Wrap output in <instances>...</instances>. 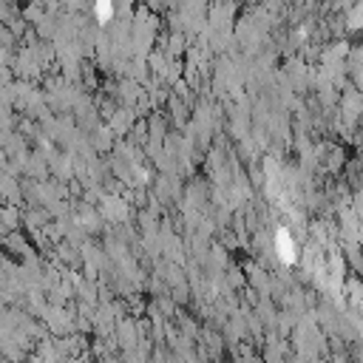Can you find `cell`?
<instances>
[{"mask_svg": "<svg viewBox=\"0 0 363 363\" xmlns=\"http://www.w3.org/2000/svg\"><path fill=\"white\" fill-rule=\"evenodd\" d=\"M94 11H96V20H99V23H108V17L113 14V6L99 3V6H94Z\"/></svg>", "mask_w": 363, "mask_h": 363, "instance_id": "obj_2", "label": "cell"}, {"mask_svg": "<svg viewBox=\"0 0 363 363\" xmlns=\"http://www.w3.org/2000/svg\"><path fill=\"white\" fill-rule=\"evenodd\" d=\"M9 252H14V255H26V258H31V252H28V241H26V235L17 230V233H6V238L0 241Z\"/></svg>", "mask_w": 363, "mask_h": 363, "instance_id": "obj_1", "label": "cell"}]
</instances>
